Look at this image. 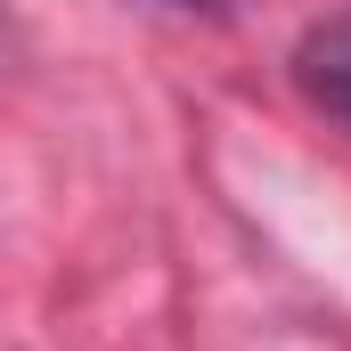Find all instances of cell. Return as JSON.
Listing matches in <instances>:
<instances>
[{
	"label": "cell",
	"instance_id": "1",
	"mask_svg": "<svg viewBox=\"0 0 351 351\" xmlns=\"http://www.w3.org/2000/svg\"><path fill=\"white\" fill-rule=\"evenodd\" d=\"M294 82H302L311 106H327V114L351 131V8L302 33V49H294Z\"/></svg>",
	"mask_w": 351,
	"mask_h": 351
}]
</instances>
